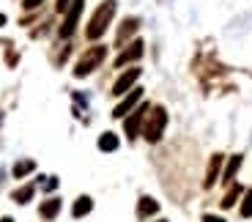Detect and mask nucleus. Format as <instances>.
Returning a JSON list of instances; mask_svg holds the SVG:
<instances>
[{
    "label": "nucleus",
    "mask_w": 252,
    "mask_h": 222,
    "mask_svg": "<svg viewBox=\"0 0 252 222\" xmlns=\"http://www.w3.org/2000/svg\"><path fill=\"white\" fill-rule=\"evenodd\" d=\"M115 17V0H104L99 8L94 11V17H91L88 28H85V36L91 38V41H96V38H101L104 33H107L110 22H113Z\"/></svg>",
    "instance_id": "f257e3e1"
},
{
    "label": "nucleus",
    "mask_w": 252,
    "mask_h": 222,
    "mask_svg": "<svg viewBox=\"0 0 252 222\" xmlns=\"http://www.w3.org/2000/svg\"><path fill=\"white\" fill-rule=\"evenodd\" d=\"M164 127H167V110H164V107H151V110H148L145 129H143L145 140H148V143H159Z\"/></svg>",
    "instance_id": "f03ea898"
},
{
    "label": "nucleus",
    "mask_w": 252,
    "mask_h": 222,
    "mask_svg": "<svg viewBox=\"0 0 252 222\" xmlns=\"http://www.w3.org/2000/svg\"><path fill=\"white\" fill-rule=\"evenodd\" d=\"M107 58V47H101V44H96V47H91L85 55L77 61V66H74V77H88L91 71L96 69V66L101 63Z\"/></svg>",
    "instance_id": "7ed1b4c3"
},
{
    "label": "nucleus",
    "mask_w": 252,
    "mask_h": 222,
    "mask_svg": "<svg viewBox=\"0 0 252 222\" xmlns=\"http://www.w3.org/2000/svg\"><path fill=\"white\" fill-rule=\"evenodd\" d=\"M82 8H85V0H71V6L66 8V19H63V25H61V38H69L71 33H74L77 22H80L82 17Z\"/></svg>",
    "instance_id": "20e7f679"
},
{
    "label": "nucleus",
    "mask_w": 252,
    "mask_h": 222,
    "mask_svg": "<svg viewBox=\"0 0 252 222\" xmlns=\"http://www.w3.org/2000/svg\"><path fill=\"white\" fill-rule=\"evenodd\" d=\"M148 104H140V107H134L132 110V115L124 121V132H126V137L129 140H134L140 134V127H143V121H145V115H148Z\"/></svg>",
    "instance_id": "39448f33"
},
{
    "label": "nucleus",
    "mask_w": 252,
    "mask_h": 222,
    "mask_svg": "<svg viewBox=\"0 0 252 222\" xmlns=\"http://www.w3.org/2000/svg\"><path fill=\"white\" fill-rule=\"evenodd\" d=\"M140 99H143V88H132L118 104H115L113 118H126V115H129V113H132V110L140 104Z\"/></svg>",
    "instance_id": "423d86ee"
},
{
    "label": "nucleus",
    "mask_w": 252,
    "mask_h": 222,
    "mask_svg": "<svg viewBox=\"0 0 252 222\" xmlns=\"http://www.w3.org/2000/svg\"><path fill=\"white\" fill-rule=\"evenodd\" d=\"M140 80V69H126L124 74L115 80V85H113V94L115 96H126L129 91L134 88V83Z\"/></svg>",
    "instance_id": "0eeeda50"
},
{
    "label": "nucleus",
    "mask_w": 252,
    "mask_h": 222,
    "mask_svg": "<svg viewBox=\"0 0 252 222\" xmlns=\"http://www.w3.org/2000/svg\"><path fill=\"white\" fill-rule=\"evenodd\" d=\"M140 58H143V41H132V44H129V47H126V50L121 52L118 58H115V69L134 63V61H140Z\"/></svg>",
    "instance_id": "6e6552de"
},
{
    "label": "nucleus",
    "mask_w": 252,
    "mask_h": 222,
    "mask_svg": "<svg viewBox=\"0 0 252 222\" xmlns=\"http://www.w3.org/2000/svg\"><path fill=\"white\" fill-rule=\"evenodd\" d=\"M140 28V19H134V17H126L124 22H121V28H118V36H115V44H126L129 41V36H132L134 31Z\"/></svg>",
    "instance_id": "1a4fd4ad"
},
{
    "label": "nucleus",
    "mask_w": 252,
    "mask_h": 222,
    "mask_svg": "<svg viewBox=\"0 0 252 222\" xmlns=\"http://www.w3.org/2000/svg\"><path fill=\"white\" fill-rule=\"evenodd\" d=\"M220 170H222V154H214V157H211V162H208L206 181H203V187H206V190H211V187L217 184V176H220Z\"/></svg>",
    "instance_id": "9d476101"
},
{
    "label": "nucleus",
    "mask_w": 252,
    "mask_h": 222,
    "mask_svg": "<svg viewBox=\"0 0 252 222\" xmlns=\"http://www.w3.org/2000/svg\"><path fill=\"white\" fill-rule=\"evenodd\" d=\"M239 167H241V154H233V157H230V162L225 165V170H222V181H225V184H233Z\"/></svg>",
    "instance_id": "9b49d317"
},
{
    "label": "nucleus",
    "mask_w": 252,
    "mask_h": 222,
    "mask_svg": "<svg viewBox=\"0 0 252 222\" xmlns=\"http://www.w3.org/2000/svg\"><path fill=\"white\" fill-rule=\"evenodd\" d=\"M91 209H94V200H91L88 195H80L74 200V206H71V217H77V220H80V217L91 214Z\"/></svg>",
    "instance_id": "f8f14e48"
},
{
    "label": "nucleus",
    "mask_w": 252,
    "mask_h": 222,
    "mask_svg": "<svg viewBox=\"0 0 252 222\" xmlns=\"http://www.w3.org/2000/svg\"><path fill=\"white\" fill-rule=\"evenodd\" d=\"M157 211H159V203L154 200V197H140V203H137V217H140V220L154 217Z\"/></svg>",
    "instance_id": "ddd939ff"
},
{
    "label": "nucleus",
    "mask_w": 252,
    "mask_h": 222,
    "mask_svg": "<svg viewBox=\"0 0 252 222\" xmlns=\"http://www.w3.org/2000/svg\"><path fill=\"white\" fill-rule=\"evenodd\" d=\"M41 217H44V220H55L58 217V211H61V200H58V197H50V200H44V203H41Z\"/></svg>",
    "instance_id": "4468645a"
},
{
    "label": "nucleus",
    "mask_w": 252,
    "mask_h": 222,
    "mask_svg": "<svg viewBox=\"0 0 252 222\" xmlns=\"http://www.w3.org/2000/svg\"><path fill=\"white\" fill-rule=\"evenodd\" d=\"M118 148V134H113V132H104L99 137V151H104V154H110V151H115Z\"/></svg>",
    "instance_id": "2eb2a0df"
},
{
    "label": "nucleus",
    "mask_w": 252,
    "mask_h": 222,
    "mask_svg": "<svg viewBox=\"0 0 252 222\" xmlns=\"http://www.w3.org/2000/svg\"><path fill=\"white\" fill-rule=\"evenodd\" d=\"M33 170H36V162L33 159H19L17 165H14V178H25Z\"/></svg>",
    "instance_id": "dca6fc26"
},
{
    "label": "nucleus",
    "mask_w": 252,
    "mask_h": 222,
    "mask_svg": "<svg viewBox=\"0 0 252 222\" xmlns=\"http://www.w3.org/2000/svg\"><path fill=\"white\" fill-rule=\"evenodd\" d=\"M241 195H244V190H241L239 184H233V187H230V192L225 195V200H222V209H233V206H236V200H239Z\"/></svg>",
    "instance_id": "f3484780"
},
{
    "label": "nucleus",
    "mask_w": 252,
    "mask_h": 222,
    "mask_svg": "<svg viewBox=\"0 0 252 222\" xmlns=\"http://www.w3.org/2000/svg\"><path fill=\"white\" fill-rule=\"evenodd\" d=\"M33 192H36V190H33V184H25V187H22V190H17V192H14V200H17V203H22V206H25L28 203V200H31V197H33Z\"/></svg>",
    "instance_id": "a211bd4d"
},
{
    "label": "nucleus",
    "mask_w": 252,
    "mask_h": 222,
    "mask_svg": "<svg viewBox=\"0 0 252 222\" xmlns=\"http://www.w3.org/2000/svg\"><path fill=\"white\" fill-rule=\"evenodd\" d=\"M241 217H252V187L244 192V200H241Z\"/></svg>",
    "instance_id": "6ab92c4d"
},
{
    "label": "nucleus",
    "mask_w": 252,
    "mask_h": 222,
    "mask_svg": "<svg viewBox=\"0 0 252 222\" xmlns=\"http://www.w3.org/2000/svg\"><path fill=\"white\" fill-rule=\"evenodd\" d=\"M41 3H44V0H22V6H25L28 11H31V8H38Z\"/></svg>",
    "instance_id": "aec40b11"
},
{
    "label": "nucleus",
    "mask_w": 252,
    "mask_h": 222,
    "mask_svg": "<svg viewBox=\"0 0 252 222\" xmlns=\"http://www.w3.org/2000/svg\"><path fill=\"white\" fill-rule=\"evenodd\" d=\"M69 6H71V0H58V3H55V8H58V11H66Z\"/></svg>",
    "instance_id": "412c9836"
},
{
    "label": "nucleus",
    "mask_w": 252,
    "mask_h": 222,
    "mask_svg": "<svg viewBox=\"0 0 252 222\" xmlns=\"http://www.w3.org/2000/svg\"><path fill=\"white\" fill-rule=\"evenodd\" d=\"M55 187H58V178H50V181H47V184H44V190H47V192H52V190H55Z\"/></svg>",
    "instance_id": "4be33fe9"
},
{
    "label": "nucleus",
    "mask_w": 252,
    "mask_h": 222,
    "mask_svg": "<svg viewBox=\"0 0 252 222\" xmlns=\"http://www.w3.org/2000/svg\"><path fill=\"white\" fill-rule=\"evenodd\" d=\"M203 222H225V220H222V217H214V214H206V217H203Z\"/></svg>",
    "instance_id": "5701e85b"
},
{
    "label": "nucleus",
    "mask_w": 252,
    "mask_h": 222,
    "mask_svg": "<svg viewBox=\"0 0 252 222\" xmlns=\"http://www.w3.org/2000/svg\"><path fill=\"white\" fill-rule=\"evenodd\" d=\"M0 222H14V220H11V217H3V220H0Z\"/></svg>",
    "instance_id": "b1692460"
},
{
    "label": "nucleus",
    "mask_w": 252,
    "mask_h": 222,
    "mask_svg": "<svg viewBox=\"0 0 252 222\" xmlns=\"http://www.w3.org/2000/svg\"><path fill=\"white\" fill-rule=\"evenodd\" d=\"M0 25H6V17H3V14H0Z\"/></svg>",
    "instance_id": "393cba45"
},
{
    "label": "nucleus",
    "mask_w": 252,
    "mask_h": 222,
    "mask_svg": "<svg viewBox=\"0 0 252 222\" xmlns=\"http://www.w3.org/2000/svg\"><path fill=\"white\" fill-rule=\"evenodd\" d=\"M162 222H164V220H162Z\"/></svg>",
    "instance_id": "a878e982"
}]
</instances>
